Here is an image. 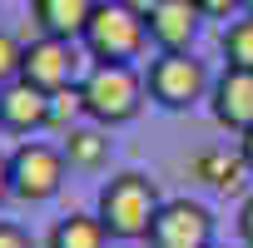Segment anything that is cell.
Here are the masks:
<instances>
[{
    "mask_svg": "<svg viewBox=\"0 0 253 248\" xmlns=\"http://www.w3.org/2000/svg\"><path fill=\"white\" fill-rule=\"evenodd\" d=\"M159 208H164V199H159V184L149 179V174H114L104 189H99V223H104V233L109 238H119V243H139V238H149V228H154V218H159Z\"/></svg>",
    "mask_w": 253,
    "mask_h": 248,
    "instance_id": "obj_1",
    "label": "cell"
},
{
    "mask_svg": "<svg viewBox=\"0 0 253 248\" xmlns=\"http://www.w3.org/2000/svg\"><path fill=\"white\" fill-rule=\"evenodd\" d=\"M144 94H149V84L139 80L134 65H94L80 80V104H84V114L94 124H104V129L129 124L144 109Z\"/></svg>",
    "mask_w": 253,
    "mask_h": 248,
    "instance_id": "obj_2",
    "label": "cell"
},
{
    "mask_svg": "<svg viewBox=\"0 0 253 248\" xmlns=\"http://www.w3.org/2000/svg\"><path fill=\"white\" fill-rule=\"evenodd\" d=\"M80 45L89 50L94 65H129V60L144 55L149 25H144V15H134L129 5H124V0H99L94 20L84 25V40Z\"/></svg>",
    "mask_w": 253,
    "mask_h": 248,
    "instance_id": "obj_3",
    "label": "cell"
},
{
    "mask_svg": "<svg viewBox=\"0 0 253 248\" xmlns=\"http://www.w3.org/2000/svg\"><path fill=\"white\" fill-rule=\"evenodd\" d=\"M65 169H70L65 149L40 144V139H25L10 154V189H15L20 204H45V199H55L65 189Z\"/></svg>",
    "mask_w": 253,
    "mask_h": 248,
    "instance_id": "obj_4",
    "label": "cell"
},
{
    "mask_svg": "<svg viewBox=\"0 0 253 248\" xmlns=\"http://www.w3.org/2000/svg\"><path fill=\"white\" fill-rule=\"evenodd\" d=\"M149 99L164 104V109H194L204 94H209V70L204 60H194L189 50H169L149 65Z\"/></svg>",
    "mask_w": 253,
    "mask_h": 248,
    "instance_id": "obj_5",
    "label": "cell"
},
{
    "mask_svg": "<svg viewBox=\"0 0 253 248\" xmlns=\"http://www.w3.org/2000/svg\"><path fill=\"white\" fill-rule=\"evenodd\" d=\"M80 45L75 40H55V35H40L25 45V65H20V80H30L35 89L45 94H60V89H75L80 84Z\"/></svg>",
    "mask_w": 253,
    "mask_h": 248,
    "instance_id": "obj_6",
    "label": "cell"
},
{
    "mask_svg": "<svg viewBox=\"0 0 253 248\" xmlns=\"http://www.w3.org/2000/svg\"><path fill=\"white\" fill-rule=\"evenodd\" d=\"M144 243L149 248H213V213L194 199H169Z\"/></svg>",
    "mask_w": 253,
    "mask_h": 248,
    "instance_id": "obj_7",
    "label": "cell"
},
{
    "mask_svg": "<svg viewBox=\"0 0 253 248\" xmlns=\"http://www.w3.org/2000/svg\"><path fill=\"white\" fill-rule=\"evenodd\" d=\"M213 119L233 134L253 129V70H223L213 80Z\"/></svg>",
    "mask_w": 253,
    "mask_h": 248,
    "instance_id": "obj_8",
    "label": "cell"
},
{
    "mask_svg": "<svg viewBox=\"0 0 253 248\" xmlns=\"http://www.w3.org/2000/svg\"><path fill=\"white\" fill-rule=\"evenodd\" d=\"M0 119H5V129H15V134H35V129H45L55 119V99L45 89H35L30 80H15V84L0 89Z\"/></svg>",
    "mask_w": 253,
    "mask_h": 248,
    "instance_id": "obj_9",
    "label": "cell"
},
{
    "mask_svg": "<svg viewBox=\"0 0 253 248\" xmlns=\"http://www.w3.org/2000/svg\"><path fill=\"white\" fill-rule=\"evenodd\" d=\"M199 5L194 0H159L154 5V15L144 20L149 25V40L159 45V55H169V50H189L194 45V35H199Z\"/></svg>",
    "mask_w": 253,
    "mask_h": 248,
    "instance_id": "obj_10",
    "label": "cell"
},
{
    "mask_svg": "<svg viewBox=\"0 0 253 248\" xmlns=\"http://www.w3.org/2000/svg\"><path fill=\"white\" fill-rule=\"evenodd\" d=\"M189 174L199 179V184H209L213 194H243V184H248V164H243V154L233 149H199L194 154V164H189Z\"/></svg>",
    "mask_w": 253,
    "mask_h": 248,
    "instance_id": "obj_11",
    "label": "cell"
},
{
    "mask_svg": "<svg viewBox=\"0 0 253 248\" xmlns=\"http://www.w3.org/2000/svg\"><path fill=\"white\" fill-rule=\"evenodd\" d=\"M99 0H35V25L55 40H84V25L94 20Z\"/></svg>",
    "mask_w": 253,
    "mask_h": 248,
    "instance_id": "obj_12",
    "label": "cell"
},
{
    "mask_svg": "<svg viewBox=\"0 0 253 248\" xmlns=\"http://www.w3.org/2000/svg\"><path fill=\"white\" fill-rule=\"evenodd\" d=\"M65 159H70V169H104L109 164L104 124H75V129H65Z\"/></svg>",
    "mask_w": 253,
    "mask_h": 248,
    "instance_id": "obj_13",
    "label": "cell"
},
{
    "mask_svg": "<svg viewBox=\"0 0 253 248\" xmlns=\"http://www.w3.org/2000/svg\"><path fill=\"white\" fill-rule=\"evenodd\" d=\"M104 243H109V233H104L99 213H70L45 238V248H104Z\"/></svg>",
    "mask_w": 253,
    "mask_h": 248,
    "instance_id": "obj_14",
    "label": "cell"
},
{
    "mask_svg": "<svg viewBox=\"0 0 253 248\" xmlns=\"http://www.w3.org/2000/svg\"><path fill=\"white\" fill-rule=\"evenodd\" d=\"M223 55L233 70H253V15L248 20H233L223 30Z\"/></svg>",
    "mask_w": 253,
    "mask_h": 248,
    "instance_id": "obj_15",
    "label": "cell"
},
{
    "mask_svg": "<svg viewBox=\"0 0 253 248\" xmlns=\"http://www.w3.org/2000/svg\"><path fill=\"white\" fill-rule=\"evenodd\" d=\"M20 65H25V45H20L15 35L0 30V89L20 80Z\"/></svg>",
    "mask_w": 253,
    "mask_h": 248,
    "instance_id": "obj_16",
    "label": "cell"
},
{
    "mask_svg": "<svg viewBox=\"0 0 253 248\" xmlns=\"http://www.w3.org/2000/svg\"><path fill=\"white\" fill-rule=\"evenodd\" d=\"M50 99H55V119H50V124H70V114H84L80 84H75V89H60V94H50ZM70 129H75V124H70Z\"/></svg>",
    "mask_w": 253,
    "mask_h": 248,
    "instance_id": "obj_17",
    "label": "cell"
},
{
    "mask_svg": "<svg viewBox=\"0 0 253 248\" xmlns=\"http://www.w3.org/2000/svg\"><path fill=\"white\" fill-rule=\"evenodd\" d=\"M0 248H35V238L20 228V223H10V218H0Z\"/></svg>",
    "mask_w": 253,
    "mask_h": 248,
    "instance_id": "obj_18",
    "label": "cell"
},
{
    "mask_svg": "<svg viewBox=\"0 0 253 248\" xmlns=\"http://www.w3.org/2000/svg\"><path fill=\"white\" fill-rule=\"evenodd\" d=\"M238 238H243V248H253V194H248L243 208H238Z\"/></svg>",
    "mask_w": 253,
    "mask_h": 248,
    "instance_id": "obj_19",
    "label": "cell"
},
{
    "mask_svg": "<svg viewBox=\"0 0 253 248\" xmlns=\"http://www.w3.org/2000/svg\"><path fill=\"white\" fill-rule=\"evenodd\" d=\"M194 5H199L204 15H233V10L243 5V0H194Z\"/></svg>",
    "mask_w": 253,
    "mask_h": 248,
    "instance_id": "obj_20",
    "label": "cell"
},
{
    "mask_svg": "<svg viewBox=\"0 0 253 248\" xmlns=\"http://www.w3.org/2000/svg\"><path fill=\"white\" fill-rule=\"evenodd\" d=\"M5 199H15V189H10V154H0V204Z\"/></svg>",
    "mask_w": 253,
    "mask_h": 248,
    "instance_id": "obj_21",
    "label": "cell"
},
{
    "mask_svg": "<svg viewBox=\"0 0 253 248\" xmlns=\"http://www.w3.org/2000/svg\"><path fill=\"white\" fill-rule=\"evenodd\" d=\"M238 154H243V164H248V174H253V129L238 139Z\"/></svg>",
    "mask_w": 253,
    "mask_h": 248,
    "instance_id": "obj_22",
    "label": "cell"
},
{
    "mask_svg": "<svg viewBox=\"0 0 253 248\" xmlns=\"http://www.w3.org/2000/svg\"><path fill=\"white\" fill-rule=\"evenodd\" d=\"M124 5H129L134 15H144V20H149V15H154V5H159V0H124Z\"/></svg>",
    "mask_w": 253,
    "mask_h": 248,
    "instance_id": "obj_23",
    "label": "cell"
},
{
    "mask_svg": "<svg viewBox=\"0 0 253 248\" xmlns=\"http://www.w3.org/2000/svg\"><path fill=\"white\" fill-rule=\"evenodd\" d=\"M243 10H248V15H253V0H243Z\"/></svg>",
    "mask_w": 253,
    "mask_h": 248,
    "instance_id": "obj_24",
    "label": "cell"
},
{
    "mask_svg": "<svg viewBox=\"0 0 253 248\" xmlns=\"http://www.w3.org/2000/svg\"><path fill=\"white\" fill-rule=\"evenodd\" d=\"M0 129H5V119H0Z\"/></svg>",
    "mask_w": 253,
    "mask_h": 248,
    "instance_id": "obj_25",
    "label": "cell"
}]
</instances>
